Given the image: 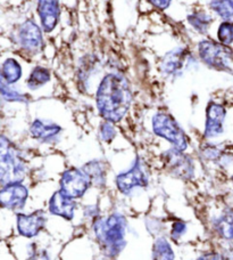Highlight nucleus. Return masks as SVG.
Listing matches in <instances>:
<instances>
[{
	"label": "nucleus",
	"instance_id": "nucleus-5",
	"mask_svg": "<svg viewBox=\"0 0 233 260\" xmlns=\"http://www.w3.org/2000/svg\"><path fill=\"white\" fill-rule=\"evenodd\" d=\"M199 56L208 67L217 70L230 69L233 55L227 46L211 40H204L199 44Z\"/></svg>",
	"mask_w": 233,
	"mask_h": 260
},
{
	"label": "nucleus",
	"instance_id": "nucleus-13",
	"mask_svg": "<svg viewBox=\"0 0 233 260\" xmlns=\"http://www.w3.org/2000/svg\"><path fill=\"white\" fill-rule=\"evenodd\" d=\"M38 14L41 25L46 32H51L59 20V2L58 0H38Z\"/></svg>",
	"mask_w": 233,
	"mask_h": 260
},
{
	"label": "nucleus",
	"instance_id": "nucleus-9",
	"mask_svg": "<svg viewBox=\"0 0 233 260\" xmlns=\"http://www.w3.org/2000/svg\"><path fill=\"white\" fill-rule=\"evenodd\" d=\"M29 197L27 188L21 183H12L3 186L0 191V202L4 208L16 210L25 206V202Z\"/></svg>",
	"mask_w": 233,
	"mask_h": 260
},
{
	"label": "nucleus",
	"instance_id": "nucleus-18",
	"mask_svg": "<svg viewBox=\"0 0 233 260\" xmlns=\"http://www.w3.org/2000/svg\"><path fill=\"white\" fill-rule=\"evenodd\" d=\"M50 80V72L46 68L36 67L33 71L31 72L29 79L26 80V86L31 90H35L41 86L46 85Z\"/></svg>",
	"mask_w": 233,
	"mask_h": 260
},
{
	"label": "nucleus",
	"instance_id": "nucleus-12",
	"mask_svg": "<svg viewBox=\"0 0 233 260\" xmlns=\"http://www.w3.org/2000/svg\"><path fill=\"white\" fill-rule=\"evenodd\" d=\"M166 161L172 174L180 178H191L193 173L192 162L182 152L172 150L166 153Z\"/></svg>",
	"mask_w": 233,
	"mask_h": 260
},
{
	"label": "nucleus",
	"instance_id": "nucleus-29",
	"mask_svg": "<svg viewBox=\"0 0 233 260\" xmlns=\"http://www.w3.org/2000/svg\"><path fill=\"white\" fill-rule=\"evenodd\" d=\"M197 260H224L220 253H207L204 254Z\"/></svg>",
	"mask_w": 233,
	"mask_h": 260
},
{
	"label": "nucleus",
	"instance_id": "nucleus-4",
	"mask_svg": "<svg viewBox=\"0 0 233 260\" xmlns=\"http://www.w3.org/2000/svg\"><path fill=\"white\" fill-rule=\"evenodd\" d=\"M152 130L157 136L169 141L175 150L183 152L188 147L184 132L170 114L157 113L152 118Z\"/></svg>",
	"mask_w": 233,
	"mask_h": 260
},
{
	"label": "nucleus",
	"instance_id": "nucleus-10",
	"mask_svg": "<svg viewBox=\"0 0 233 260\" xmlns=\"http://www.w3.org/2000/svg\"><path fill=\"white\" fill-rule=\"evenodd\" d=\"M46 216L44 211H35L31 215L18 213L17 215V231L25 238H34L46 225Z\"/></svg>",
	"mask_w": 233,
	"mask_h": 260
},
{
	"label": "nucleus",
	"instance_id": "nucleus-27",
	"mask_svg": "<svg viewBox=\"0 0 233 260\" xmlns=\"http://www.w3.org/2000/svg\"><path fill=\"white\" fill-rule=\"evenodd\" d=\"M186 230V226L184 222L182 221H176L172 226V238L174 240H178L180 236H182V234H184V232Z\"/></svg>",
	"mask_w": 233,
	"mask_h": 260
},
{
	"label": "nucleus",
	"instance_id": "nucleus-17",
	"mask_svg": "<svg viewBox=\"0 0 233 260\" xmlns=\"http://www.w3.org/2000/svg\"><path fill=\"white\" fill-rule=\"evenodd\" d=\"M22 77V68L20 63L13 58H8L4 62L2 68V79L7 85H13Z\"/></svg>",
	"mask_w": 233,
	"mask_h": 260
},
{
	"label": "nucleus",
	"instance_id": "nucleus-22",
	"mask_svg": "<svg viewBox=\"0 0 233 260\" xmlns=\"http://www.w3.org/2000/svg\"><path fill=\"white\" fill-rule=\"evenodd\" d=\"M189 23L192 25L193 29H196L199 32H206L208 30L209 25L212 24V18L211 16L206 14L205 12H197L191 14V15L188 17Z\"/></svg>",
	"mask_w": 233,
	"mask_h": 260
},
{
	"label": "nucleus",
	"instance_id": "nucleus-31",
	"mask_svg": "<svg viewBox=\"0 0 233 260\" xmlns=\"http://www.w3.org/2000/svg\"><path fill=\"white\" fill-rule=\"evenodd\" d=\"M232 179H233V177H232Z\"/></svg>",
	"mask_w": 233,
	"mask_h": 260
},
{
	"label": "nucleus",
	"instance_id": "nucleus-26",
	"mask_svg": "<svg viewBox=\"0 0 233 260\" xmlns=\"http://www.w3.org/2000/svg\"><path fill=\"white\" fill-rule=\"evenodd\" d=\"M111 123H113V122L106 121V122L102 123L101 127H100V136L107 143H109L116 135L115 128L113 127V124H111Z\"/></svg>",
	"mask_w": 233,
	"mask_h": 260
},
{
	"label": "nucleus",
	"instance_id": "nucleus-25",
	"mask_svg": "<svg viewBox=\"0 0 233 260\" xmlns=\"http://www.w3.org/2000/svg\"><path fill=\"white\" fill-rule=\"evenodd\" d=\"M2 95L3 99L8 102H26V96L24 94L13 89L11 85H7L4 81H2Z\"/></svg>",
	"mask_w": 233,
	"mask_h": 260
},
{
	"label": "nucleus",
	"instance_id": "nucleus-24",
	"mask_svg": "<svg viewBox=\"0 0 233 260\" xmlns=\"http://www.w3.org/2000/svg\"><path fill=\"white\" fill-rule=\"evenodd\" d=\"M217 38L222 45L230 46L233 43V23L223 22L217 30Z\"/></svg>",
	"mask_w": 233,
	"mask_h": 260
},
{
	"label": "nucleus",
	"instance_id": "nucleus-30",
	"mask_svg": "<svg viewBox=\"0 0 233 260\" xmlns=\"http://www.w3.org/2000/svg\"><path fill=\"white\" fill-rule=\"evenodd\" d=\"M30 260H49L46 251H38L30 258Z\"/></svg>",
	"mask_w": 233,
	"mask_h": 260
},
{
	"label": "nucleus",
	"instance_id": "nucleus-1",
	"mask_svg": "<svg viewBox=\"0 0 233 260\" xmlns=\"http://www.w3.org/2000/svg\"><path fill=\"white\" fill-rule=\"evenodd\" d=\"M96 100L98 111L106 121H121L128 113L132 101L127 78L119 73L107 74L98 87Z\"/></svg>",
	"mask_w": 233,
	"mask_h": 260
},
{
	"label": "nucleus",
	"instance_id": "nucleus-23",
	"mask_svg": "<svg viewBox=\"0 0 233 260\" xmlns=\"http://www.w3.org/2000/svg\"><path fill=\"white\" fill-rule=\"evenodd\" d=\"M83 170L89 176L91 183L93 184H100V180H102V182L105 180V170L102 168L100 162H89V164L85 166Z\"/></svg>",
	"mask_w": 233,
	"mask_h": 260
},
{
	"label": "nucleus",
	"instance_id": "nucleus-7",
	"mask_svg": "<svg viewBox=\"0 0 233 260\" xmlns=\"http://www.w3.org/2000/svg\"><path fill=\"white\" fill-rule=\"evenodd\" d=\"M18 44L21 47L31 54L39 53L44 46V38L40 27L33 21H26L18 29Z\"/></svg>",
	"mask_w": 233,
	"mask_h": 260
},
{
	"label": "nucleus",
	"instance_id": "nucleus-14",
	"mask_svg": "<svg viewBox=\"0 0 233 260\" xmlns=\"http://www.w3.org/2000/svg\"><path fill=\"white\" fill-rule=\"evenodd\" d=\"M49 210L53 215L63 217L67 220H71L74 217L75 202L73 201V199L66 197V195L58 191L50 199Z\"/></svg>",
	"mask_w": 233,
	"mask_h": 260
},
{
	"label": "nucleus",
	"instance_id": "nucleus-6",
	"mask_svg": "<svg viewBox=\"0 0 233 260\" xmlns=\"http://www.w3.org/2000/svg\"><path fill=\"white\" fill-rule=\"evenodd\" d=\"M91 179L85 170L71 168L65 171L60 178V192L71 199H79L90 187Z\"/></svg>",
	"mask_w": 233,
	"mask_h": 260
},
{
	"label": "nucleus",
	"instance_id": "nucleus-15",
	"mask_svg": "<svg viewBox=\"0 0 233 260\" xmlns=\"http://www.w3.org/2000/svg\"><path fill=\"white\" fill-rule=\"evenodd\" d=\"M62 132V128L57 124L46 122L43 120H35L31 126V134L35 139L43 143L54 142Z\"/></svg>",
	"mask_w": 233,
	"mask_h": 260
},
{
	"label": "nucleus",
	"instance_id": "nucleus-28",
	"mask_svg": "<svg viewBox=\"0 0 233 260\" xmlns=\"http://www.w3.org/2000/svg\"><path fill=\"white\" fill-rule=\"evenodd\" d=\"M148 2L158 9H166L170 6L172 0H148Z\"/></svg>",
	"mask_w": 233,
	"mask_h": 260
},
{
	"label": "nucleus",
	"instance_id": "nucleus-21",
	"mask_svg": "<svg viewBox=\"0 0 233 260\" xmlns=\"http://www.w3.org/2000/svg\"><path fill=\"white\" fill-rule=\"evenodd\" d=\"M216 229L222 238L226 240L233 239V211H227L220 217Z\"/></svg>",
	"mask_w": 233,
	"mask_h": 260
},
{
	"label": "nucleus",
	"instance_id": "nucleus-20",
	"mask_svg": "<svg viewBox=\"0 0 233 260\" xmlns=\"http://www.w3.org/2000/svg\"><path fill=\"white\" fill-rule=\"evenodd\" d=\"M209 6L225 22L233 23V0H212Z\"/></svg>",
	"mask_w": 233,
	"mask_h": 260
},
{
	"label": "nucleus",
	"instance_id": "nucleus-8",
	"mask_svg": "<svg viewBox=\"0 0 233 260\" xmlns=\"http://www.w3.org/2000/svg\"><path fill=\"white\" fill-rule=\"evenodd\" d=\"M148 184V176L143 166L139 160L131 169L116 177V186L121 192L129 194L136 187H144Z\"/></svg>",
	"mask_w": 233,
	"mask_h": 260
},
{
	"label": "nucleus",
	"instance_id": "nucleus-3",
	"mask_svg": "<svg viewBox=\"0 0 233 260\" xmlns=\"http://www.w3.org/2000/svg\"><path fill=\"white\" fill-rule=\"evenodd\" d=\"M24 174L25 166L18 155V151L6 137L3 136L0 151V177L3 186L12 183H21Z\"/></svg>",
	"mask_w": 233,
	"mask_h": 260
},
{
	"label": "nucleus",
	"instance_id": "nucleus-11",
	"mask_svg": "<svg viewBox=\"0 0 233 260\" xmlns=\"http://www.w3.org/2000/svg\"><path fill=\"white\" fill-rule=\"evenodd\" d=\"M226 115V110L217 103H209L207 106L206 128H205V136L207 138L217 137L223 133V122Z\"/></svg>",
	"mask_w": 233,
	"mask_h": 260
},
{
	"label": "nucleus",
	"instance_id": "nucleus-16",
	"mask_svg": "<svg viewBox=\"0 0 233 260\" xmlns=\"http://www.w3.org/2000/svg\"><path fill=\"white\" fill-rule=\"evenodd\" d=\"M186 62V54L183 49H176L174 52L167 54L163 59L162 69L167 74H178L184 68Z\"/></svg>",
	"mask_w": 233,
	"mask_h": 260
},
{
	"label": "nucleus",
	"instance_id": "nucleus-2",
	"mask_svg": "<svg viewBox=\"0 0 233 260\" xmlns=\"http://www.w3.org/2000/svg\"><path fill=\"white\" fill-rule=\"evenodd\" d=\"M127 219L114 213L106 219H98L95 222V233L98 242L106 254L115 257L125 247Z\"/></svg>",
	"mask_w": 233,
	"mask_h": 260
},
{
	"label": "nucleus",
	"instance_id": "nucleus-19",
	"mask_svg": "<svg viewBox=\"0 0 233 260\" xmlns=\"http://www.w3.org/2000/svg\"><path fill=\"white\" fill-rule=\"evenodd\" d=\"M153 260H174V252L171 244L164 238L156 240L152 248Z\"/></svg>",
	"mask_w": 233,
	"mask_h": 260
}]
</instances>
